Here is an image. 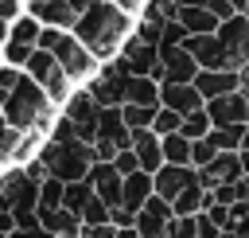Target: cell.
I'll list each match as a JSON object with an SVG mask.
<instances>
[{"mask_svg": "<svg viewBox=\"0 0 249 238\" xmlns=\"http://www.w3.org/2000/svg\"><path fill=\"white\" fill-rule=\"evenodd\" d=\"M132 23H136V16L121 12V8L109 4V0H93L86 12H78V20H74V39H78L97 62H113L117 51H121V43L132 35Z\"/></svg>", "mask_w": 249, "mask_h": 238, "instance_id": "obj_1", "label": "cell"}, {"mask_svg": "<svg viewBox=\"0 0 249 238\" xmlns=\"http://www.w3.org/2000/svg\"><path fill=\"white\" fill-rule=\"evenodd\" d=\"M39 160H43L47 176L58 179V183H78V179H86V172L97 164L93 144H86L62 113L54 117V125L47 129V140L39 144Z\"/></svg>", "mask_w": 249, "mask_h": 238, "instance_id": "obj_2", "label": "cell"}, {"mask_svg": "<svg viewBox=\"0 0 249 238\" xmlns=\"http://www.w3.org/2000/svg\"><path fill=\"white\" fill-rule=\"evenodd\" d=\"M0 117H4L8 129H16V133H47V129L54 125V117H58V105H54L27 74H19V82L12 86V94H8L4 105H0Z\"/></svg>", "mask_w": 249, "mask_h": 238, "instance_id": "obj_3", "label": "cell"}, {"mask_svg": "<svg viewBox=\"0 0 249 238\" xmlns=\"http://www.w3.org/2000/svg\"><path fill=\"white\" fill-rule=\"evenodd\" d=\"M35 203H39V183L23 172V164H8L0 172V211L12 215V222L19 230H31V226H39Z\"/></svg>", "mask_w": 249, "mask_h": 238, "instance_id": "obj_4", "label": "cell"}, {"mask_svg": "<svg viewBox=\"0 0 249 238\" xmlns=\"http://www.w3.org/2000/svg\"><path fill=\"white\" fill-rule=\"evenodd\" d=\"M23 74H27V78H31L54 105H62V101L70 98V90H74V82H70V78L62 74V66L54 62V55H51V51H39V47H35L31 59L23 62Z\"/></svg>", "mask_w": 249, "mask_h": 238, "instance_id": "obj_5", "label": "cell"}, {"mask_svg": "<svg viewBox=\"0 0 249 238\" xmlns=\"http://www.w3.org/2000/svg\"><path fill=\"white\" fill-rule=\"evenodd\" d=\"M128 144H132V129L124 125L121 105L101 109V117H97V137H93V156L105 160V164H113V156L124 152Z\"/></svg>", "mask_w": 249, "mask_h": 238, "instance_id": "obj_6", "label": "cell"}, {"mask_svg": "<svg viewBox=\"0 0 249 238\" xmlns=\"http://www.w3.org/2000/svg\"><path fill=\"white\" fill-rule=\"evenodd\" d=\"M51 55H54V62L62 66V74H66L74 86H86V82L93 78V70L101 66V62H97V59H93V55H89L78 39H74V31H62Z\"/></svg>", "mask_w": 249, "mask_h": 238, "instance_id": "obj_7", "label": "cell"}, {"mask_svg": "<svg viewBox=\"0 0 249 238\" xmlns=\"http://www.w3.org/2000/svg\"><path fill=\"white\" fill-rule=\"evenodd\" d=\"M124 74H144V78H156V82H163V66H160V47L156 43H144V39H136V35H128L124 43H121V51H117V59H113Z\"/></svg>", "mask_w": 249, "mask_h": 238, "instance_id": "obj_8", "label": "cell"}, {"mask_svg": "<svg viewBox=\"0 0 249 238\" xmlns=\"http://www.w3.org/2000/svg\"><path fill=\"white\" fill-rule=\"evenodd\" d=\"M58 113L74 125V133L86 140V144H93V137H97V117H101V105L89 98V90L86 86H74L70 90V98L58 105Z\"/></svg>", "mask_w": 249, "mask_h": 238, "instance_id": "obj_9", "label": "cell"}, {"mask_svg": "<svg viewBox=\"0 0 249 238\" xmlns=\"http://www.w3.org/2000/svg\"><path fill=\"white\" fill-rule=\"evenodd\" d=\"M124 82H128V74L117 62H101L93 70V78L86 82V90L101 109H109V105H124Z\"/></svg>", "mask_w": 249, "mask_h": 238, "instance_id": "obj_10", "label": "cell"}, {"mask_svg": "<svg viewBox=\"0 0 249 238\" xmlns=\"http://www.w3.org/2000/svg\"><path fill=\"white\" fill-rule=\"evenodd\" d=\"M218 43L226 47V55H230V62H233V70H241L245 62H249V20L237 12V16H230V20H222L218 23Z\"/></svg>", "mask_w": 249, "mask_h": 238, "instance_id": "obj_11", "label": "cell"}, {"mask_svg": "<svg viewBox=\"0 0 249 238\" xmlns=\"http://www.w3.org/2000/svg\"><path fill=\"white\" fill-rule=\"evenodd\" d=\"M183 47H187L191 59L198 62V70H233V62H230L226 47L218 43V35H187Z\"/></svg>", "mask_w": 249, "mask_h": 238, "instance_id": "obj_12", "label": "cell"}, {"mask_svg": "<svg viewBox=\"0 0 249 238\" xmlns=\"http://www.w3.org/2000/svg\"><path fill=\"white\" fill-rule=\"evenodd\" d=\"M206 117L210 125H249V94L233 90V94L206 101Z\"/></svg>", "mask_w": 249, "mask_h": 238, "instance_id": "obj_13", "label": "cell"}, {"mask_svg": "<svg viewBox=\"0 0 249 238\" xmlns=\"http://www.w3.org/2000/svg\"><path fill=\"white\" fill-rule=\"evenodd\" d=\"M23 12L43 27H58V31H74V20H78V12L66 0H23Z\"/></svg>", "mask_w": 249, "mask_h": 238, "instance_id": "obj_14", "label": "cell"}, {"mask_svg": "<svg viewBox=\"0 0 249 238\" xmlns=\"http://www.w3.org/2000/svg\"><path fill=\"white\" fill-rule=\"evenodd\" d=\"M171 218H175V215H171V203H167V199H160V195H152V199H148V203L136 211L132 230H136L140 238H163Z\"/></svg>", "mask_w": 249, "mask_h": 238, "instance_id": "obj_15", "label": "cell"}, {"mask_svg": "<svg viewBox=\"0 0 249 238\" xmlns=\"http://www.w3.org/2000/svg\"><path fill=\"white\" fill-rule=\"evenodd\" d=\"M245 172H241V152H218L206 168H198V183L202 191L210 187H222V183H237Z\"/></svg>", "mask_w": 249, "mask_h": 238, "instance_id": "obj_16", "label": "cell"}, {"mask_svg": "<svg viewBox=\"0 0 249 238\" xmlns=\"http://www.w3.org/2000/svg\"><path fill=\"white\" fill-rule=\"evenodd\" d=\"M160 105L163 109H175L179 117H187L195 109H206V101L195 90V82H160Z\"/></svg>", "mask_w": 249, "mask_h": 238, "instance_id": "obj_17", "label": "cell"}, {"mask_svg": "<svg viewBox=\"0 0 249 238\" xmlns=\"http://www.w3.org/2000/svg\"><path fill=\"white\" fill-rule=\"evenodd\" d=\"M86 183L93 187V195L113 211V207H121V187H124V179L117 176V168L113 164H105V160H97L89 172H86Z\"/></svg>", "mask_w": 249, "mask_h": 238, "instance_id": "obj_18", "label": "cell"}, {"mask_svg": "<svg viewBox=\"0 0 249 238\" xmlns=\"http://www.w3.org/2000/svg\"><path fill=\"white\" fill-rule=\"evenodd\" d=\"M191 183H198V172L195 168H179V164H163L156 176H152V195H160V199H175L179 191H187Z\"/></svg>", "mask_w": 249, "mask_h": 238, "instance_id": "obj_19", "label": "cell"}, {"mask_svg": "<svg viewBox=\"0 0 249 238\" xmlns=\"http://www.w3.org/2000/svg\"><path fill=\"white\" fill-rule=\"evenodd\" d=\"M160 66H163V82H195L198 62L191 59L187 47H160Z\"/></svg>", "mask_w": 249, "mask_h": 238, "instance_id": "obj_20", "label": "cell"}, {"mask_svg": "<svg viewBox=\"0 0 249 238\" xmlns=\"http://www.w3.org/2000/svg\"><path fill=\"white\" fill-rule=\"evenodd\" d=\"M132 156H136V164H140V172H148V176H156L160 168H163V144H160V137L152 133V129H136L132 133Z\"/></svg>", "mask_w": 249, "mask_h": 238, "instance_id": "obj_21", "label": "cell"}, {"mask_svg": "<svg viewBox=\"0 0 249 238\" xmlns=\"http://www.w3.org/2000/svg\"><path fill=\"white\" fill-rule=\"evenodd\" d=\"M195 90L202 94V101H214L222 94L237 90V70H198L195 74Z\"/></svg>", "mask_w": 249, "mask_h": 238, "instance_id": "obj_22", "label": "cell"}, {"mask_svg": "<svg viewBox=\"0 0 249 238\" xmlns=\"http://www.w3.org/2000/svg\"><path fill=\"white\" fill-rule=\"evenodd\" d=\"M35 218H39V226H43V230H51L54 238H78V234H82V218H78L74 211H66V207L35 211Z\"/></svg>", "mask_w": 249, "mask_h": 238, "instance_id": "obj_23", "label": "cell"}, {"mask_svg": "<svg viewBox=\"0 0 249 238\" xmlns=\"http://www.w3.org/2000/svg\"><path fill=\"white\" fill-rule=\"evenodd\" d=\"M124 105L160 109V82L156 78H144V74H128V82H124Z\"/></svg>", "mask_w": 249, "mask_h": 238, "instance_id": "obj_24", "label": "cell"}, {"mask_svg": "<svg viewBox=\"0 0 249 238\" xmlns=\"http://www.w3.org/2000/svg\"><path fill=\"white\" fill-rule=\"evenodd\" d=\"M175 20L183 23V31H187V35H214V31H218V23H222L218 16H210V12H206V8H198V4H183V8L175 12Z\"/></svg>", "mask_w": 249, "mask_h": 238, "instance_id": "obj_25", "label": "cell"}, {"mask_svg": "<svg viewBox=\"0 0 249 238\" xmlns=\"http://www.w3.org/2000/svg\"><path fill=\"white\" fill-rule=\"evenodd\" d=\"M148 199H152V176H148V172H132V176H124V187H121V207L136 215Z\"/></svg>", "mask_w": 249, "mask_h": 238, "instance_id": "obj_26", "label": "cell"}, {"mask_svg": "<svg viewBox=\"0 0 249 238\" xmlns=\"http://www.w3.org/2000/svg\"><path fill=\"white\" fill-rule=\"evenodd\" d=\"M206 140L214 144V152H241L245 125H214V129L206 133Z\"/></svg>", "mask_w": 249, "mask_h": 238, "instance_id": "obj_27", "label": "cell"}, {"mask_svg": "<svg viewBox=\"0 0 249 238\" xmlns=\"http://www.w3.org/2000/svg\"><path fill=\"white\" fill-rule=\"evenodd\" d=\"M206 207V191H202V183H191L187 191H179L175 199H171V215L175 218H187V215H198Z\"/></svg>", "mask_w": 249, "mask_h": 238, "instance_id": "obj_28", "label": "cell"}, {"mask_svg": "<svg viewBox=\"0 0 249 238\" xmlns=\"http://www.w3.org/2000/svg\"><path fill=\"white\" fill-rule=\"evenodd\" d=\"M160 144H163V164L191 168V140L183 133H167V137H160Z\"/></svg>", "mask_w": 249, "mask_h": 238, "instance_id": "obj_29", "label": "cell"}, {"mask_svg": "<svg viewBox=\"0 0 249 238\" xmlns=\"http://www.w3.org/2000/svg\"><path fill=\"white\" fill-rule=\"evenodd\" d=\"M39 31H43V23L31 20L27 12H23L16 23H8V39H12V43H23V47H35V43H39Z\"/></svg>", "mask_w": 249, "mask_h": 238, "instance_id": "obj_30", "label": "cell"}, {"mask_svg": "<svg viewBox=\"0 0 249 238\" xmlns=\"http://www.w3.org/2000/svg\"><path fill=\"white\" fill-rule=\"evenodd\" d=\"M93 199V187L86 183V179H78V183H62V207L66 211H74L78 218H82V207Z\"/></svg>", "mask_w": 249, "mask_h": 238, "instance_id": "obj_31", "label": "cell"}, {"mask_svg": "<svg viewBox=\"0 0 249 238\" xmlns=\"http://www.w3.org/2000/svg\"><path fill=\"white\" fill-rule=\"evenodd\" d=\"M210 129H214V125H210L206 109H195V113H187V117H183V125H179V133H183L187 140H202Z\"/></svg>", "mask_w": 249, "mask_h": 238, "instance_id": "obj_32", "label": "cell"}, {"mask_svg": "<svg viewBox=\"0 0 249 238\" xmlns=\"http://www.w3.org/2000/svg\"><path fill=\"white\" fill-rule=\"evenodd\" d=\"M121 117H124V125L136 133V129H152L156 109H148V105H121Z\"/></svg>", "mask_w": 249, "mask_h": 238, "instance_id": "obj_33", "label": "cell"}, {"mask_svg": "<svg viewBox=\"0 0 249 238\" xmlns=\"http://www.w3.org/2000/svg\"><path fill=\"white\" fill-rule=\"evenodd\" d=\"M54 207H62V183L47 176V179L39 183V203H35V211H54Z\"/></svg>", "mask_w": 249, "mask_h": 238, "instance_id": "obj_34", "label": "cell"}, {"mask_svg": "<svg viewBox=\"0 0 249 238\" xmlns=\"http://www.w3.org/2000/svg\"><path fill=\"white\" fill-rule=\"evenodd\" d=\"M19 137L23 133H16V129H8V121L0 117V172L12 164V152H16V144H19Z\"/></svg>", "mask_w": 249, "mask_h": 238, "instance_id": "obj_35", "label": "cell"}, {"mask_svg": "<svg viewBox=\"0 0 249 238\" xmlns=\"http://www.w3.org/2000/svg\"><path fill=\"white\" fill-rule=\"evenodd\" d=\"M179 125H183V117L175 113V109H156V121H152V133L156 137H167V133H179Z\"/></svg>", "mask_w": 249, "mask_h": 238, "instance_id": "obj_36", "label": "cell"}, {"mask_svg": "<svg viewBox=\"0 0 249 238\" xmlns=\"http://www.w3.org/2000/svg\"><path fill=\"white\" fill-rule=\"evenodd\" d=\"M31 51H35V47H23V43H12V39H8V43L0 47V59H4L8 66H16V70H23V62L31 59Z\"/></svg>", "mask_w": 249, "mask_h": 238, "instance_id": "obj_37", "label": "cell"}, {"mask_svg": "<svg viewBox=\"0 0 249 238\" xmlns=\"http://www.w3.org/2000/svg\"><path fill=\"white\" fill-rule=\"evenodd\" d=\"M163 238H198V215H187V218H171Z\"/></svg>", "mask_w": 249, "mask_h": 238, "instance_id": "obj_38", "label": "cell"}, {"mask_svg": "<svg viewBox=\"0 0 249 238\" xmlns=\"http://www.w3.org/2000/svg\"><path fill=\"white\" fill-rule=\"evenodd\" d=\"M101 222H109V207L93 195V199L82 207V226H101Z\"/></svg>", "mask_w": 249, "mask_h": 238, "instance_id": "obj_39", "label": "cell"}, {"mask_svg": "<svg viewBox=\"0 0 249 238\" xmlns=\"http://www.w3.org/2000/svg\"><path fill=\"white\" fill-rule=\"evenodd\" d=\"M214 156H218V152H214V144H210L206 137H202V140H191V168H195V172H198V168H206Z\"/></svg>", "mask_w": 249, "mask_h": 238, "instance_id": "obj_40", "label": "cell"}, {"mask_svg": "<svg viewBox=\"0 0 249 238\" xmlns=\"http://www.w3.org/2000/svg\"><path fill=\"white\" fill-rule=\"evenodd\" d=\"M183 43H187L183 23H179V20H167V23H163V35H160V47H183Z\"/></svg>", "mask_w": 249, "mask_h": 238, "instance_id": "obj_41", "label": "cell"}, {"mask_svg": "<svg viewBox=\"0 0 249 238\" xmlns=\"http://www.w3.org/2000/svg\"><path fill=\"white\" fill-rule=\"evenodd\" d=\"M113 168H117V176L124 179V176H132V172H140V164H136V156H132V148H124V152H117L113 156Z\"/></svg>", "mask_w": 249, "mask_h": 238, "instance_id": "obj_42", "label": "cell"}, {"mask_svg": "<svg viewBox=\"0 0 249 238\" xmlns=\"http://www.w3.org/2000/svg\"><path fill=\"white\" fill-rule=\"evenodd\" d=\"M195 4H198V8H206V12H210V16H218V20H230V16H237L230 0H195Z\"/></svg>", "mask_w": 249, "mask_h": 238, "instance_id": "obj_43", "label": "cell"}, {"mask_svg": "<svg viewBox=\"0 0 249 238\" xmlns=\"http://www.w3.org/2000/svg\"><path fill=\"white\" fill-rule=\"evenodd\" d=\"M23 16V0H0V20L4 23H16Z\"/></svg>", "mask_w": 249, "mask_h": 238, "instance_id": "obj_44", "label": "cell"}, {"mask_svg": "<svg viewBox=\"0 0 249 238\" xmlns=\"http://www.w3.org/2000/svg\"><path fill=\"white\" fill-rule=\"evenodd\" d=\"M78 238H117V226L113 222H101V226H82Z\"/></svg>", "mask_w": 249, "mask_h": 238, "instance_id": "obj_45", "label": "cell"}, {"mask_svg": "<svg viewBox=\"0 0 249 238\" xmlns=\"http://www.w3.org/2000/svg\"><path fill=\"white\" fill-rule=\"evenodd\" d=\"M218 234H222V230L210 222V215H206V211H198V238H218Z\"/></svg>", "mask_w": 249, "mask_h": 238, "instance_id": "obj_46", "label": "cell"}, {"mask_svg": "<svg viewBox=\"0 0 249 238\" xmlns=\"http://www.w3.org/2000/svg\"><path fill=\"white\" fill-rule=\"evenodd\" d=\"M109 4H117L121 12H128V16H140V8L148 4V0H109Z\"/></svg>", "mask_w": 249, "mask_h": 238, "instance_id": "obj_47", "label": "cell"}, {"mask_svg": "<svg viewBox=\"0 0 249 238\" xmlns=\"http://www.w3.org/2000/svg\"><path fill=\"white\" fill-rule=\"evenodd\" d=\"M66 4H70V8H74V12H86V8H89V4H93V0H66Z\"/></svg>", "mask_w": 249, "mask_h": 238, "instance_id": "obj_48", "label": "cell"}, {"mask_svg": "<svg viewBox=\"0 0 249 238\" xmlns=\"http://www.w3.org/2000/svg\"><path fill=\"white\" fill-rule=\"evenodd\" d=\"M117 238H140V234H136L132 226H124V230H117Z\"/></svg>", "mask_w": 249, "mask_h": 238, "instance_id": "obj_49", "label": "cell"}, {"mask_svg": "<svg viewBox=\"0 0 249 238\" xmlns=\"http://www.w3.org/2000/svg\"><path fill=\"white\" fill-rule=\"evenodd\" d=\"M230 4H233V12H245L249 8V0H230Z\"/></svg>", "mask_w": 249, "mask_h": 238, "instance_id": "obj_50", "label": "cell"}, {"mask_svg": "<svg viewBox=\"0 0 249 238\" xmlns=\"http://www.w3.org/2000/svg\"><path fill=\"white\" fill-rule=\"evenodd\" d=\"M4 43H8V23L0 20V47H4Z\"/></svg>", "mask_w": 249, "mask_h": 238, "instance_id": "obj_51", "label": "cell"}, {"mask_svg": "<svg viewBox=\"0 0 249 238\" xmlns=\"http://www.w3.org/2000/svg\"><path fill=\"white\" fill-rule=\"evenodd\" d=\"M241 152H249V125H245V140H241Z\"/></svg>", "mask_w": 249, "mask_h": 238, "instance_id": "obj_52", "label": "cell"}, {"mask_svg": "<svg viewBox=\"0 0 249 238\" xmlns=\"http://www.w3.org/2000/svg\"><path fill=\"white\" fill-rule=\"evenodd\" d=\"M241 16H245V20H249V8H245V12H241Z\"/></svg>", "mask_w": 249, "mask_h": 238, "instance_id": "obj_53", "label": "cell"}, {"mask_svg": "<svg viewBox=\"0 0 249 238\" xmlns=\"http://www.w3.org/2000/svg\"><path fill=\"white\" fill-rule=\"evenodd\" d=\"M237 238H249V234H237Z\"/></svg>", "mask_w": 249, "mask_h": 238, "instance_id": "obj_54", "label": "cell"}, {"mask_svg": "<svg viewBox=\"0 0 249 238\" xmlns=\"http://www.w3.org/2000/svg\"><path fill=\"white\" fill-rule=\"evenodd\" d=\"M0 62H4V59H0Z\"/></svg>", "mask_w": 249, "mask_h": 238, "instance_id": "obj_55", "label": "cell"}]
</instances>
